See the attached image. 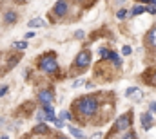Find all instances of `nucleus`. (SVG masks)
Returning <instances> with one entry per match:
<instances>
[{
	"label": "nucleus",
	"instance_id": "f03ea898",
	"mask_svg": "<svg viewBox=\"0 0 156 139\" xmlns=\"http://www.w3.org/2000/svg\"><path fill=\"white\" fill-rule=\"evenodd\" d=\"M133 127V112H125L115 121V132H127Z\"/></svg>",
	"mask_w": 156,
	"mask_h": 139
},
{
	"label": "nucleus",
	"instance_id": "a878e982",
	"mask_svg": "<svg viewBox=\"0 0 156 139\" xmlns=\"http://www.w3.org/2000/svg\"><path fill=\"white\" fill-rule=\"evenodd\" d=\"M53 123H55V125H56L58 128H62V127H64V123H62V119H55Z\"/></svg>",
	"mask_w": 156,
	"mask_h": 139
},
{
	"label": "nucleus",
	"instance_id": "bb28decb",
	"mask_svg": "<svg viewBox=\"0 0 156 139\" xmlns=\"http://www.w3.org/2000/svg\"><path fill=\"white\" fill-rule=\"evenodd\" d=\"M5 92H7V85H2V87H0V96H4Z\"/></svg>",
	"mask_w": 156,
	"mask_h": 139
},
{
	"label": "nucleus",
	"instance_id": "9b49d317",
	"mask_svg": "<svg viewBox=\"0 0 156 139\" xmlns=\"http://www.w3.org/2000/svg\"><path fill=\"white\" fill-rule=\"evenodd\" d=\"M105 60L113 62V63H115V67H122V58L118 56L115 51H109V54H107V58H105Z\"/></svg>",
	"mask_w": 156,
	"mask_h": 139
},
{
	"label": "nucleus",
	"instance_id": "f3484780",
	"mask_svg": "<svg viewBox=\"0 0 156 139\" xmlns=\"http://www.w3.org/2000/svg\"><path fill=\"white\" fill-rule=\"evenodd\" d=\"M122 139H138V136H136V132H133V130H127V132H123Z\"/></svg>",
	"mask_w": 156,
	"mask_h": 139
},
{
	"label": "nucleus",
	"instance_id": "5701e85b",
	"mask_svg": "<svg viewBox=\"0 0 156 139\" xmlns=\"http://www.w3.org/2000/svg\"><path fill=\"white\" fill-rule=\"evenodd\" d=\"M83 83H85V78H80V80H76V81L73 83V87H75V89H78V87H82Z\"/></svg>",
	"mask_w": 156,
	"mask_h": 139
},
{
	"label": "nucleus",
	"instance_id": "f8f14e48",
	"mask_svg": "<svg viewBox=\"0 0 156 139\" xmlns=\"http://www.w3.org/2000/svg\"><path fill=\"white\" fill-rule=\"evenodd\" d=\"M27 27H31V29L45 27V20H42V18H33V20H29V22H27Z\"/></svg>",
	"mask_w": 156,
	"mask_h": 139
},
{
	"label": "nucleus",
	"instance_id": "2f4dec72",
	"mask_svg": "<svg viewBox=\"0 0 156 139\" xmlns=\"http://www.w3.org/2000/svg\"><path fill=\"white\" fill-rule=\"evenodd\" d=\"M16 2H18V4H24V2H27V0H16Z\"/></svg>",
	"mask_w": 156,
	"mask_h": 139
},
{
	"label": "nucleus",
	"instance_id": "4be33fe9",
	"mask_svg": "<svg viewBox=\"0 0 156 139\" xmlns=\"http://www.w3.org/2000/svg\"><path fill=\"white\" fill-rule=\"evenodd\" d=\"M145 11H147L149 15H156V5H153V4H149V5L145 7Z\"/></svg>",
	"mask_w": 156,
	"mask_h": 139
},
{
	"label": "nucleus",
	"instance_id": "20e7f679",
	"mask_svg": "<svg viewBox=\"0 0 156 139\" xmlns=\"http://www.w3.org/2000/svg\"><path fill=\"white\" fill-rule=\"evenodd\" d=\"M154 121H156V117L149 112V110L140 114V123H142V128H144L145 132H149V130L154 127Z\"/></svg>",
	"mask_w": 156,
	"mask_h": 139
},
{
	"label": "nucleus",
	"instance_id": "473e14b6",
	"mask_svg": "<svg viewBox=\"0 0 156 139\" xmlns=\"http://www.w3.org/2000/svg\"><path fill=\"white\" fill-rule=\"evenodd\" d=\"M56 139H67V137H64V136H56Z\"/></svg>",
	"mask_w": 156,
	"mask_h": 139
},
{
	"label": "nucleus",
	"instance_id": "4468645a",
	"mask_svg": "<svg viewBox=\"0 0 156 139\" xmlns=\"http://www.w3.org/2000/svg\"><path fill=\"white\" fill-rule=\"evenodd\" d=\"M33 132H35V134H47V132H49V127H47L45 123H38Z\"/></svg>",
	"mask_w": 156,
	"mask_h": 139
},
{
	"label": "nucleus",
	"instance_id": "7ed1b4c3",
	"mask_svg": "<svg viewBox=\"0 0 156 139\" xmlns=\"http://www.w3.org/2000/svg\"><path fill=\"white\" fill-rule=\"evenodd\" d=\"M38 65H40V69L44 70V72H47V74H53V72L58 70V62H56V58H55L53 54L44 56V58L40 60Z\"/></svg>",
	"mask_w": 156,
	"mask_h": 139
},
{
	"label": "nucleus",
	"instance_id": "1a4fd4ad",
	"mask_svg": "<svg viewBox=\"0 0 156 139\" xmlns=\"http://www.w3.org/2000/svg\"><path fill=\"white\" fill-rule=\"evenodd\" d=\"M145 7H147V5H144V4H136V5L129 11V16H140V15L147 13V11H145Z\"/></svg>",
	"mask_w": 156,
	"mask_h": 139
},
{
	"label": "nucleus",
	"instance_id": "aec40b11",
	"mask_svg": "<svg viewBox=\"0 0 156 139\" xmlns=\"http://www.w3.org/2000/svg\"><path fill=\"white\" fill-rule=\"evenodd\" d=\"M98 54H100V56L105 60V58H107V54H109V49H105V47H100V49H98Z\"/></svg>",
	"mask_w": 156,
	"mask_h": 139
},
{
	"label": "nucleus",
	"instance_id": "b1692460",
	"mask_svg": "<svg viewBox=\"0 0 156 139\" xmlns=\"http://www.w3.org/2000/svg\"><path fill=\"white\" fill-rule=\"evenodd\" d=\"M37 119H38V121H42V123H44V121L47 119V116H45V112H44V110H42V112H38V114H37Z\"/></svg>",
	"mask_w": 156,
	"mask_h": 139
},
{
	"label": "nucleus",
	"instance_id": "ddd939ff",
	"mask_svg": "<svg viewBox=\"0 0 156 139\" xmlns=\"http://www.w3.org/2000/svg\"><path fill=\"white\" fill-rule=\"evenodd\" d=\"M67 130H69V134H71L73 137H76V139H85V134H83L82 130H78L76 127H67Z\"/></svg>",
	"mask_w": 156,
	"mask_h": 139
},
{
	"label": "nucleus",
	"instance_id": "c85d7f7f",
	"mask_svg": "<svg viewBox=\"0 0 156 139\" xmlns=\"http://www.w3.org/2000/svg\"><path fill=\"white\" fill-rule=\"evenodd\" d=\"M91 139H102V134H100V132H96V134H94Z\"/></svg>",
	"mask_w": 156,
	"mask_h": 139
},
{
	"label": "nucleus",
	"instance_id": "39448f33",
	"mask_svg": "<svg viewBox=\"0 0 156 139\" xmlns=\"http://www.w3.org/2000/svg\"><path fill=\"white\" fill-rule=\"evenodd\" d=\"M89 63H91V53H89V51L78 53V56L75 58V67H78V69H85V67H89Z\"/></svg>",
	"mask_w": 156,
	"mask_h": 139
},
{
	"label": "nucleus",
	"instance_id": "f704fd0d",
	"mask_svg": "<svg viewBox=\"0 0 156 139\" xmlns=\"http://www.w3.org/2000/svg\"><path fill=\"white\" fill-rule=\"evenodd\" d=\"M154 87H156V70H154Z\"/></svg>",
	"mask_w": 156,
	"mask_h": 139
},
{
	"label": "nucleus",
	"instance_id": "6e6552de",
	"mask_svg": "<svg viewBox=\"0 0 156 139\" xmlns=\"http://www.w3.org/2000/svg\"><path fill=\"white\" fill-rule=\"evenodd\" d=\"M38 100L42 105H51V101L55 100V96H53V92L51 90H40L38 92Z\"/></svg>",
	"mask_w": 156,
	"mask_h": 139
},
{
	"label": "nucleus",
	"instance_id": "0eeeda50",
	"mask_svg": "<svg viewBox=\"0 0 156 139\" xmlns=\"http://www.w3.org/2000/svg\"><path fill=\"white\" fill-rule=\"evenodd\" d=\"M67 9H69L67 2H66V0H58V2L55 4V7H53V13H55L56 16H66V15H67Z\"/></svg>",
	"mask_w": 156,
	"mask_h": 139
},
{
	"label": "nucleus",
	"instance_id": "a211bd4d",
	"mask_svg": "<svg viewBox=\"0 0 156 139\" xmlns=\"http://www.w3.org/2000/svg\"><path fill=\"white\" fill-rule=\"evenodd\" d=\"M138 90H140L138 87H129V89L125 90V96H127V98H131V96H133L134 92H138Z\"/></svg>",
	"mask_w": 156,
	"mask_h": 139
},
{
	"label": "nucleus",
	"instance_id": "c756f323",
	"mask_svg": "<svg viewBox=\"0 0 156 139\" xmlns=\"http://www.w3.org/2000/svg\"><path fill=\"white\" fill-rule=\"evenodd\" d=\"M75 36H76V38H83V31H76V35Z\"/></svg>",
	"mask_w": 156,
	"mask_h": 139
},
{
	"label": "nucleus",
	"instance_id": "72a5a7b5",
	"mask_svg": "<svg viewBox=\"0 0 156 139\" xmlns=\"http://www.w3.org/2000/svg\"><path fill=\"white\" fill-rule=\"evenodd\" d=\"M151 4H153V5H156V0H151Z\"/></svg>",
	"mask_w": 156,
	"mask_h": 139
},
{
	"label": "nucleus",
	"instance_id": "c9c22d12",
	"mask_svg": "<svg viewBox=\"0 0 156 139\" xmlns=\"http://www.w3.org/2000/svg\"><path fill=\"white\" fill-rule=\"evenodd\" d=\"M116 2H118V4H122V2H125V0H116Z\"/></svg>",
	"mask_w": 156,
	"mask_h": 139
},
{
	"label": "nucleus",
	"instance_id": "393cba45",
	"mask_svg": "<svg viewBox=\"0 0 156 139\" xmlns=\"http://www.w3.org/2000/svg\"><path fill=\"white\" fill-rule=\"evenodd\" d=\"M69 117H71V114H69L67 110H62V112H60V119H69Z\"/></svg>",
	"mask_w": 156,
	"mask_h": 139
},
{
	"label": "nucleus",
	"instance_id": "9d476101",
	"mask_svg": "<svg viewBox=\"0 0 156 139\" xmlns=\"http://www.w3.org/2000/svg\"><path fill=\"white\" fill-rule=\"evenodd\" d=\"M16 20H18V15H16L15 11H11V9H9V11H5V13H4V22H5L7 25H9V24H15Z\"/></svg>",
	"mask_w": 156,
	"mask_h": 139
},
{
	"label": "nucleus",
	"instance_id": "dca6fc26",
	"mask_svg": "<svg viewBox=\"0 0 156 139\" xmlns=\"http://www.w3.org/2000/svg\"><path fill=\"white\" fill-rule=\"evenodd\" d=\"M127 16H129V11H127V9H123V7H122V9H118V13H116L118 20H125Z\"/></svg>",
	"mask_w": 156,
	"mask_h": 139
},
{
	"label": "nucleus",
	"instance_id": "f257e3e1",
	"mask_svg": "<svg viewBox=\"0 0 156 139\" xmlns=\"http://www.w3.org/2000/svg\"><path fill=\"white\" fill-rule=\"evenodd\" d=\"M76 112L82 116H93L98 110V100L94 96H82L76 101Z\"/></svg>",
	"mask_w": 156,
	"mask_h": 139
},
{
	"label": "nucleus",
	"instance_id": "412c9836",
	"mask_svg": "<svg viewBox=\"0 0 156 139\" xmlns=\"http://www.w3.org/2000/svg\"><path fill=\"white\" fill-rule=\"evenodd\" d=\"M149 112L156 117V101H149Z\"/></svg>",
	"mask_w": 156,
	"mask_h": 139
},
{
	"label": "nucleus",
	"instance_id": "6ab92c4d",
	"mask_svg": "<svg viewBox=\"0 0 156 139\" xmlns=\"http://www.w3.org/2000/svg\"><path fill=\"white\" fill-rule=\"evenodd\" d=\"M131 53H133V49H131V45H123V47H122V54H123V56H129Z\"/></svg>",
	"mask_w": 156,
	"mask_h": 139
},
{
	"label": "nucleus",
	"instance_id": "7c9ffc66",
	"mask_svg": "<svg viewBox=\"0 0 156 139\" xmlns=\"http://www.w3.org/2000/svg\"><path fill=\"white\" fill-rule=\"evenodd\" d=\"M134 2H140V4H151V0H134Z\"/></svg>",
	"mask_w": 156,
	"mask_h": 139
},
{
	"label": "nucleus",
	"instance_id": "2eb2a0df",
	"mask_svg": "<svg viewBox=\"0 0 156 139\" xmlns=\"http://www.w3.org/2000/svg\"><path fill=\"white\" fill-rule=\"evenodd\" d=\"M13 45L18 49V51H24V49H27V40H16V42H13Z\"/></svg>",
	"mask_w": 156,
	"mask_h": 139
},
{
	"label": "nucleus",
	"instance_id": "cd10ccee",
	"mask_svg": "<svg viewBox=\"0 0 156 139\" xmlns=\"http://www.w3.org/2000/svg\"><path fill=\"white\" fill-rule=\"evenodd\" d=\"M33 36H35V33L29 31V33H26V40H29V38H33Z\"/></svg>",
	"mask_w": 156,
	"mask_h": 139
},
{
	"label": "nucleus",
	"instance_id": "423d86ee",
	"mask_svg": "<svg viewBox=\"0 0 156 139\" xmlns=\"http://www.w3.org/2000/svg\"><path fill=\"white\" fill-rule=\"evenodd\" d=\"M145 45H147L149 49L156 51V25H153V27L147 31V35H145Z\"/></svg>",
	"mask_w": 156,
	"mask_h": 139
}]
</instances>
